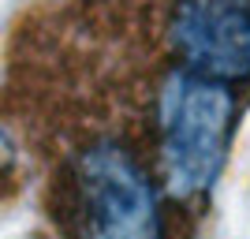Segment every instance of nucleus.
<instances>
[{
	"label": "nucleus",
	"mask_w": 250,
	"mask_h": 239,
	"mask_svg": "<svg viewBox=\"0 0 250 239\" xmlns=\"http://www.w3.org/2000/svg\"><path fill=\"white\" fill-rule=\"evenodd\" d=\"M165 67L250 83V0H127Z\"/></svg>",
	"instance_id": "nucleus-3"
},
{
	"label": "nucleus",
	"mask_w": 250,
	"mask_h": 239,
	"mask_svg": "<svg viewBox=\"0 0 250 239\" xmlns=\"http://www.w3.org/2000/svg\"><path fill=\"white\" fill-rule=\"evenodd\" d=\"M52 213L67 239H172L168 195L153 161L112 127H94L63 150L52 176Z\"/></svg>",
	"instance_id": "nucleus-1"
},
{
	"label": "nucleus",
	"mask_w": 250,
	"mask_h": 239,
	"mask_svg": "<svg viewBox=\"0 0 250 239\" xmlns=\"http://www.w3.org/2000/svg\"><path fill=\"white\" fill-rule=\"evenodd\" d=\"M239 120V90L231 83L165 67L146 97L149 161L168 202H202L228 165Z\"/></svg>",
	"instance_id": "nucleus-2"
},
{
	"label": "nucleus",
	"mask_w": 250,
	"mask_h": 239,
	"mask_svg": "<svg viewBox=\"0 0 250 239\" xmlns=\"http://www.w3.org/2000/svg\"><path fill=\"white\" fill-rule=\"evenodd\" d=\"M15 179H19V142L0 124V191H8Z\"/></svg>",
	"instance_id": "nucleus-4"
}]
</instances>
